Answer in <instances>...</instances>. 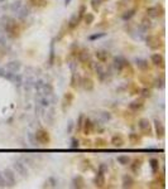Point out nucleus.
<instances>
[{
    "label": "nucleus",
    "mask_w": 168,
    "mask_h": 189,
    "mask_svg": "<svg viewBox=\"0 0 168 189\" xmlns=\"http://www.w3.org/2000/svg\"><path fill=\"white\" fill-rule=\"evenodd\" d=\"M7 22H8V23H5V32L8 33L9 37L17 38V37L19 36V33H20V29H19V27L17 25L15 20L7 18Z\"/></svg>",
    "instance_id": "1"
},
{
    "label": "nucleus",
    "mask_w": 168,
    "mask_h": 189,
    "mask_svg": "<svg viewBox=\"0 0 168 189\" xmlns=\"http://www.w3.org/2000/svg\"><path fill=\"white\" fill-rule=\"evenodd\" d=\"M145 42H147V46L153 51H158L163 46V42L158 36H148Z\"/></svg>",
    "instance_id": "2"
},
{
    "label": "nucleus",
    "mask_w": 168,
    "mask_h": 189,
    "mask_svg": "<svg viewBox=\"0 0 168 189\" xmlns=\"http://www.w3.org/2000/svg\"><path fill=\"white\" fill-rule=\"evenodd\" d=\"M163 14H164V9L162 5H154V7H149L147 9V15L149 18H153V19L160 18Z\"/></svg>",
    "instance_id": "3"
},
{
    "label": "nucleus",
    "mask_w": 168,
    "mask_h": 189,
    "mask_svg": "<svg viewBox=\"0 0 168 189\" xmlns=\"http://www.w3.org/2000/svg\"><path fill=\"white\" fill-rule=\"evenodd\" d=\"M138 128L143 135H150L152 134V125L148 119H140L138 122Z\"/></svg>",
    "instance_id": "4"
},
{
    "label": "nucleus",
    "mask_w": 168,
    "mask_h": 189,
    "mask_svg": "<svg viewBox=\"0 0 168 189\" xmlns=\"http://www.w3.org/2000/svg\"><path fill=\"white\" fill-rule=\"evenodd\" d=\"M36 140H37L39 144H42V145H47V144L51 141V138H49L48 131L44 130V129L38 130V131L36 133Z\"/></svg>",
    "instance_id": "5"
},
{
    "label": "nucleus",
    "mask_w": 168,
    "mask_h": 189,
    "mask_svg": "<svg viewBox=\"0 0 168 189\" xmlns=\"http://www.w3.org/2000/svg\"><path fill=\"white\" fill-rule=\"evenodd\" d=\"M113 66H114V68H115L116 71L121 72V71L128 66V62H126L121 56H119V57H115V58H114V63H113Z\"/></svg>",
    "instance_id": "6"
},
{
    "label": "nucleus",
    "mask_w": 168,
    "mask_h": 189,
    "mask_svg": "<svg viewBox=\"0 0 168 189\" xmlns=\"http://www.w3.org/2000/svg\"><path fill=\"white\" fill-rule=\"evenodd\" d=\"M13 168H14V169H15V172H17L18 174H20L22 177H27V175H28V169H27V167L24 165V163H23V162H20V160L14 162Z\"/></svg>",
    "instance_id": "7"
},
{
    "label": "nucleus",
    "mask_w": 168,
    "mask_h": 189,
    "mask_svg": "<svg viewBox=\"0 0 168 189\" xmlns=\"http://www.w3.org/2000/svg\"><path fill=\"white\" fill-rule=\"evenodd\" d=\"M3 175H4V178H5V182H7V185L8 187H14L15 185V175H14V173L10 170V169H5L4 172H3Z\"/></svg>",
    "instance_id": "8"
},
{
    "label": "nucleus",
    "mask_w": 168,
    "mask_h": 189,
    "mask_svg": "<svg viewBox=\"0 0 168 189\" xmlns=\"http://www.w3.org/2000/svg\"><path fill=\"white\" fill-rule=\"evenodd\" d=\"M154 130H155V135L158 139H163L164 138V134H165V129L163 124L159 121V120H154Z\"/></svg>",
    "instance_id": "9"
},
{
    "label": "nucleus",
    "mask_w": 168,
    "mask_h": 189,
    "mask_svg": "<svg viewBox=\"0 0 168 189\" xmlns=\"http://www.w3.org/2000/svg\"><path fill=\"white\" fill-rule=\"evenodd\" d=\"M72 101H74V94L71 92H67L63 96V100H62V110L66 111V109H69L71 106Z\"/></svg>",
    "instance_id": "10"
},
{
    "label": "nucleus",
    "mask_w": 168,
    "mask_h": 189,
    "mask_svg": "<svg viewBox=\"0 0 168 189\" xmlns=\"http://www.w3.org/2000/svg\"><path fill=\"white\" fill-rule=\"evenodd\" d=\"M144 107V100L139 99V100H134L133 102L129 104V109L134 112H137V111H140Z\"/></svg>",
    "instance_id": "11"
},
{
    "label": "nucleus",
    "mask_w": 168,
    "mask_h": 189,
    "mask_svg": "<svg viewBox=\"0 0 168 189\" xmlns=\"http://www.w3.org/2000/svg\"><path fill=\"white\" fill-rule=\"evenodd\" d=\"M150 61H152L153 65H154V66H157V67H164V58H163V56H162V54H159V53L152 54Z\"/></svg>",
    "instance_id": "12"
},
{
    "label": "nucleus",
    "mask_w": 168,
    "mask_h": 189,
    "mask_svg": "<svg viewBox=\"0 0 168 189\" xmlns=\"http://www.w3.org/2000/svg\"><path fill=\"white\" fill-rule=\"evenodd\" d=\"M111 145H113L114 148L120 149V148H123V146L125 145V141H124V139H123V136H121L120 134H116V135H114V136L111 138Z\"/></svg>",
    "instance_id": "13"
},
{
    "label": "nucleus",
    "mask_w": 168,
    "mask_h": 189,
    "mask_svg": "<svg viewBox=\"0 0 168 189\" xmlns=\"http://www.w3.org/2000/svg\"><path fill=\"white\" fill-rule=\"evenodd\" d=\"M81 130L84 131L85 135H90V134L92 133V130H94V124L91 122L90 119H85V120H84L82 129H81Z\"/></svg>",
    "instance_id": "14"
},
{
    "label": "nucleus",
    "mask_w": 168,
    "mask_h": 189,
    "mask_svg": "<svg viewBox=\"0 0 168 189\" xmlns=\"http://www.w3.org/2000/svg\"><path fill=\"white\" fill-rule=\"evenodd\" d=\"M20 67H22V65H20L19 61H13V62H9L7 65V70L9 72H13V73H18Z\"/></svg>",
    "instance_id": "15"
},
{
    "label": "nucleus",
    "mask_w": 168,
    "mask_h": 189,
    "mask_svg": "<svg viewBox=\"0 0 168 189\" xmlns=\"http://www.w3.org/2000/svg\"><path fill=\"white\" fill-rule=\"evenodd\" d=\"M94 184L97 187V188H103L105 185V177H104V173L99 172L96 174V177L94 178Z\"/></svg>",
    "instance_id": "16"
},
{
    "label": "nucleus",
    "mask_w": 168,
    "mask_h": 189,
    "mask_svg": "<svg viewBox=\"0 0 168 189\" xmlns=\"http://www.w3.org/2000/svg\"><path fill=\"white\" fill-rule=\"evenodd\" d=\"M135 65L139 70L142 71H148L149 70V65H148V61L147 59H143V58H137L135 59Z\"/></svg>",
    "instance_id": "17"
},
{
    "label": "nucleus",
    "mask_w": 168,
    "mask_h": 189,
    "mask_svg": "<svg viewBox=\"0 0 168 189\" xmlns=\"http://www.w3.org/2000/svg\"><path fill=\"white\" fill-rule=\"evenodd\" d=\"M134 184H135V182H134L131 175H124L123 177V182H121V187L123 188H131Z\"/></svg>",
    "instance_id": "18"
},
{
    "label": "nucleus",
    "mask_w": 168,
    "mask_h": 189,
    "mask_svg": "<svg viewBox=\"0 0 168 189\" xmlns=\"http://www.w3.org/2000/svg\"><path fill=\"white\" fill-rule=\"evenodd\" d=\"M81 20H82V18H81L79 14H74V15L71 17V19L69 20V28H71V29L76 28V27L80 24Z\"/></svg>",
    "instance_id": "19"
},
{
    "label": "nucleus",
    "mask_w": 168,
    "mask_h": 189,
    "mask_svg": "<svg viewBox=\"0 0 168 189\" xmlns=\"http://www.w3.org/2000/svg\"><path fill=\"white\" fill-rule=\"evenodd\" d=\"M85 179L81 177V175H77V177H75L74 179H72V187L74 188H85Z\"/></svg>",
    "instance_id": "20"
},
{
    "label": "nucleus",
    "mask_w": 168,
    "mask_h": 189,
    "mask_svg": "<svg viewBox=\"0 0 168 189\" xmlns=\"http://www.w3.org/2000/svg\"><path fill=\"white\" fill-rule=\"evenodd\" d=\"M81 83H82V87L86 90V91H92L94 90V82L91 78L89 77H85L81 80Z\"/></svg>",
    "instance_id": "21"
},
{
    "label": "nucleus",
    "mask_w": 168,
    "mask_h": 189,
    "mask_svg": "<svg viewBox=\"0 0 168 189\" xmlns=\"http://www.w3.org/2000/svg\"><path fill=\"white\" fill-rule=\"evenodd\" d=\"M96 58L100 62H106L109 58V52L108 51H97L96 52Z\"/></svg>",
    "instance_id": "22"
},
{
    "label": "nucleus",
    "mask_w": 168,
    "mask_h": 189,
    "mask_svg": "<svg viewBox=\"0 0 168 189\" xmlns=\"http://www.w3.org/2000/svg\"><path fill=\"white\" fill-rule=\"evenodd\" d=\"M82 19H84V22H85L87 25H90V24H92V23H94V20H95V15H94L92 13H85V14H84V17H82Z\"/></svg>",
    "instance_id": "23"
},
{
    "label": "nucleus",
    "mask_w": 168,
    "mask_h": 189,
    "mask_svg": "<svg viewBox=\"0 0 168 189\" xmlns=\"http://www.w3.org/2000/svg\"><path fill=\"white\" fill-rule=\"evenodd\" d=\"M149 164H150V169H152L153 174H157L158 170H159V162H158V159H150Z\"/></svg>",
    "instance_id": "24"
},
{
    "label": "nucleus",
    "mask_w": 168,
    "mask_h": 189,
    "mask_svg": "<svg viewBox=\"0 0 168 189\" xmlns=\"http://www.w3.org/2000/svg\"><path fill=\"white\" fill-rule=\"evenodd\" d=\"M95 146L99 148V149L106 148V146H108V141H106L105 139H103V138H97V139L95 140Z\"/></svg>",
    "instance_id": "25"
},
{
    "label": "nucleus",
    "mask_w": 168,
    "mask_h": 189,
    "mask_svg": "<svg viewBox=\"0 0 168 189\" xmlns=\"http://www.w3.org/2000/svg\"><path fill=\"white\" fill-rule=\"evenodd\" d=\"M116 160H118L119 164H121V165H128V164H130V158H129L128 155H119Z\"/></svg>",
    "instance_id": "26"
},
{
    "label": "nucleus",
    "mask_w": 168,
    "mask_h": 189,
    "mask_svg": "<svg viewBox=\"0 0 168 189\" xmlns=\"http://www.w3.org/2000/svg\"><path fill=\"white\" fill-rule=\"evenodd\" d=\"M140 167H142V160L140 159H135V160L133 162V164H131V170L134 173H138L139 169H140Z\"/></svg>",
    "instance_id": "27"
},
{
    "label": "nucleus",
    "mask_w": 168,
    "mask_h": 189,
    "mask_svg": "<svg viewBox=\"0 0 168 189\" xmlns=\"http://www.w3.org/2000/svg\"><path fill=\"white\" fill-rule=\"evenodd\" d=\"M101 4H103V0H91V8L94 9V12H99Z\"/></svg>",
    "instance_id": "28"
},
{
    "label": "nucleus",
    "mask_w": 168,
    "mask_h": 189,
    "mask_svg": "<svg viewBox=\"0 0 168 189\" xmlns=\"http://www.w3.org/2000/svg\"><path fill=\"white\" fill-rule=\"evenodd\" d=\"M79 59L81 61V62H86L87 59H90V54H89V52L87 51H81L80 53H79Z\"/></svg>",
    "instance_id": "29"
},
{
    "label": "nucleus",
    "mask_w": 168,
    "mask_h": 189,
    "mask_svg": "<svg viewBox=\"0 0 168 189\" xmlns=\"http://www.w3.org/2000/svg\"><path fill=\"white\" fill-rule=\"evenodd\" d=\"M134 15H135V10H134V9L128 10V12H125V13L123 14V20H129V19H131Z\"/></svg>",
    "instance_id": "30"
},
{
    "label": "nucleus",
    "mask_w": 168,
    "mask_h": 189,
    "mask_svg": "<svg viewBox=\"0 0 168 189\" xmlns=\"http://www.w3.org/2000/svg\"><path fill=\"white\" fill-rule=\"evenodd\" d=\"M17 13H19V17H20V18H25V17L29 14V9H27V8H24V7H20Z\"/></svg>",
    "instance_id": "31"
},
{
    "label": "nucleus",
    "mask_w": 168,
    "mask_h": 189,
    "mask_svg": "<svg viewBox=\"0 0 168 189\" xmlns=\"http://www.w3.org/2000/svg\"><path fill=\"white\" fill-rule=\"evenodd\" d=\"M129 139H130V141H131V144H138L139 141H140V138L138 136V134H130L129 135Z\"/></svg>",
    "instance_id": "32"
},
{
    "label": "nucleus",
    "mask_w": 168,
    "mask_h": 189,
    "mask_svg": "<svg viewBox=\"0 0 168 189\" xmlns=\"http://www.w3.org/2000/svg\"><path fill=\"white\" fill-rule=\"evenodd\" d=\"M29 2L33 4V5H36V7H44L47 4L46 0H29Z\"/></svg>",
    "instance_id": "33"
},
{
    "label": "nucleus",
    "mask_w": 168,
    "mask_h": 189,
    "mask_svg": "<svg viewBox=\"0 0 168 189\" xmlns=\"http://www.w3.org/2000/svg\"><path fill=\"white\" fill-rule=\"evenodd\" d=\"M46 184H47V187H52V188H56V187H57V180H56V178L51 177V178L48 179V182H46Z\"/></svg>",
    "instance_id": "34"
},
{
    "label": "nucleus",
    "mask_w": 168,
    "mask_h": 189,
    "mask_svg": "<svg viewBox=\"0 0 168 189\" xmlns=\"http://www.w3.org/2000/svg\"><path fill=\"white\" fill-rule=\"evenodd\" d=\"M142 28H143V30H148L149 28H152V24H150V20L148 19H144L143 22H142Z\"/></svg>",
    "instance_id": "35"
},
{
    "label": "nucleus",
    "mask_w": 168,
    "mask_h": 189,
    "mask_svg": "<svg viewBox=\"0 0 168 189\" xmlns=\"http://www.w3.org/2000/svg\"><path fill=\"white\" fill-rule=\"evenodd\" d=\"M142 96L143 97H150L152 96V91L149 88H143L142 90Z\"/></svg>",
    "instance_id": "36"
},
{
    "label": "nucleus",
    "mask_w": 168,
    "mask_h": 189,
    "mask_svg": "<svg viewBox=\"0 0 168 189\" xmlns=\"http://www.w3.org/2000/svg\"><path fill=\"white\" fill-rule=\"evenodd\" d=\"M106 36V33H99V34H94V36H90V41H95V39H99V38H103V37H105Z\"/></svg>",
    "instance_id": "37"
},
{
    "label": "nucleus",
    "mask_w": 168,
    "mask_h": 189,
    "mask_svg": "<svg viewBox=\"0 0 168 189\" xmlns=\"http://www.w3.org/2000/svg\"><path fill=\"white\" fill-rule=\"evenodd\" d=\"M5 187H8L7 182H5V178H4L3 173H0V188H5Z\"/></svg>",
    "instance_id": "38"
},
{
    "label": "nucleus",
    "mask_w": 168,
    "mask_h": 189,
    "mask_svg": "<svg viewBox=\"0 0 168 189\" xmlns=\"http://www.w3.org/2000/svg\"><path fill=\"white\" fill-rule=\"evenodd\" d=\"M79 146H80V141L74 138V139L71 140V148H72V149H76V148H79Z\"/></svg>",
    "instance_id": "39"
},
{
    "label": "nucleus",
    "mask_w": 168,
    "mask_h": 189,
    "mask_svg": "<svg viewBox=\"0 0 168 189\" xmlns=\"http://www.w3.org/2000/svg\"><path fill=\"white\" fill-rule=\"evenodd\" d=\"M84 120H85V117L81 115V116L79 117V121H77V129H79V130H81V129H82V124H84Z\"/></svg>",
    "instance_id": "40"
},
{
    "label": "nucleus",
    "mask_w": 168,
    "mask_h": 189,
    "mask_svg": "<svg viewBox=\"0 0 168 189\" xmlns=\"http://www.w3.org/2000/svg\"><path fill=\"white\" fill-rule=\"evenodd\" d=\"M101 117H103V120H104V121H109V120H111V115H110V112H103V114H101Z\"/></svg>",
    "instance_id": "41"
},
{
    "label": "nucleus",
    "mask_w": 168,
    "mask_h": 189,
    "mask_svg": "<svg viewBox=\"0 0 168 189\" xmlns=\"http://www.w3.org/2000/svg\"><path fill=\"white\" fill-rule=\"evenodd\" d=\"M22 7V4H20V2H15L13 5H12V10H15L17 9V12L19 10V8Z\"/></svg>",
    "instance_id": "42"
},
{
    "label": "nucleus",
    "mask_w": 168,
    "mask_h": 189,
    "mask_svg": "<svg viewBox=\"0 0 168 189\" xmlns=\"http://www.w3.org/2000/svg\"><path fill=\"white\" fill-rule=\"evenodd\" d=\"M99 172H101V173L108 172V167L105 164H101V165H100V168H99Z\"/></svg>",
    "instance_id": "43"
},
{
    "label": "nucleus",
    "mask_w": 168,
    "mask_h": 189,
    "mask_svg": "<svg viewBox=\"0 0 168 189\" xmlns=\"http://www.w3.org/2000/svg\"><path fill=\"white\" fill-rule=\"evenodd\" d=\"M70 3H71V0H64V4H66V5H69Z\"/></svg>",
    "instance_id": "44"
},
{
    "label": "nucleus",
    "mask_w": 168,
    "mask_h": 189,
    "mask_svg": "<svg viewBox=\"0 0 168 189\" xmlns=\"http://www.w3.org/2000/svg\"><path fill=\"white\" fill-rule=\"evenodd\" d=\"M5 2V0H0V3H4Z\"/></svg>",
    "instance_id": "45"
},
{
    "label": "nucleus",
    "mask_w": 168,
    "mask_h": 189,
    "mask_svg": "<svg viewBox=\"0 0 168 189\" xmlns=\"http://www.w3.org/2000/svg\"><path fill=\"white\" fill-rule=\"evenodd\" d=\"M82 2H86V0H82Z\"/></svg>",
    "instance_id": "46"
}]
</instances>
